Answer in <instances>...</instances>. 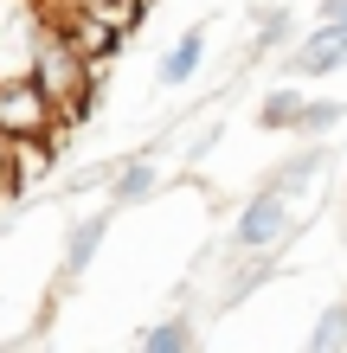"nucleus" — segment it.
<instances>
[{
    "label": "nucleus",
    "instance_id": "nucleus-9",
    "mask_svg": "<svg viewBox=\"0 0 347 353\" xmlns=\"http://www.w3.org/2000/svg\"><path fill=\"white\" fill-rule=\"evenodd\" d=\"M315 168H321V154L309 148V154H296L290 168H277V180H270V186H277V193H302V186L315 180Z\"/></svg>",
    "mask_w": 347,
    "mask_h": 353
},
{
    "label": "nucleus",
    "instance_id": "nucleus-11",
    "mask_svg": "<svg viewBox=\"0 0 347 353\" xmlns=\"http://www.w3.org/2000/svg\"><path fill=\"white\" fill-rule=\"evenodd\" d=\"M341 116H347L341 103H309V110H302V122H296V129H309V135H321V129H335Z\"/></svg>",
    "mask_w": 347,
    "mask_h": 353
},
{
    "label": "nucleus",
    "instance_id": "nucleus-4",
    "mask_svg": "<svg viewBox=\"0 0 347 353\" xmlns=\"http://www.w3.org/2000/svg\"><path fill=\"white\" fill-rule=\"evenodd\" d=\"M103 232H110V219H84V225L71 232V244H65V276H84V270H90L97 244H103Z\"/></svg>",
    "mask_w": 347,
    "mask_h": 353
},
{
    "label": "nucleus",
    "instance_id": "nucleus-2",
    "mask_svg": "<svg viewBox=\"0 0 347 353\" xmlns=\"http://www.w3.org/2000/svg\"><path fill=\"white\" fill-rule=\"evenodd\" d=\"M52 116H58V103L39 84H0V129L7 135H46Z\"/></svg>",
    "mask_w": 347,
    "mask_h": 353
},
{
    "label": "nucleus",
    "instance_id": "nucleus-6",
    "mask_svg": "<svg viewBox=\"0 0 347 353\" xmlns=\"http://www.w3.org/2000/svg\"><path fill=\"white\" fill-rule=\"evenodd\" d=\"M302 110H309V103H302L296 90H270V97H264V110H257V129H296Z\"/></svg>",
    "mask_w": 347,
    "mask_h": 353
},
{
    "label": "nucleus",
    "instance_id": "nucleus-5",
    "mask_svg": "<svg viewBox=\"0 0 347 353\" xmlns=\"http://www.w3.org/2000/svg\"><path fill=\"white\" fill-rule=\"evenodd\" d=\"M199 58H206V32H187L168 58H161V84H187V77L199 71Z\"/></svg>",
    "mask_w": 347,
    "mask_h": 353
},
{
    "label": "nucleus",
    "instance_id": "nucleus-3",
    "mask_svg": "<svg viewBox=\"0 0 347 353\" xmlns=\"http://www.w3.org/2000/svg\"><path fill=\"white\" fill-rule=\"evenodd\" d=\"M335 65H347V19H328V26L296 52V71L302 77H328Z\"/></svg>",
    "mask_w": 347,
    "mask_h": 353
},
{
    "label": "nucleus",
    "instance_id": "nucleus-8",
    "mask_svg": "<svg viewBox=\"0 0 347 353\" xmlns=\"http://www.w3.org/2000/svg\"><path fill=\"white\" fill-rule=\"evenodd\" d=\"M347 341V302H335V308H321V321H315V334H309V347L315 353H328V347H341Z\"/></svg>",
    "mask_w": 347,
    "mask_h": 353
},
{
    "label": "nucleus",
    "instance_id": "nucleus-12",
    "mask_svg": "<svg viewBox=\"0 0 347 353\" xmlns=\"http://www.w3.org/2000/svg\"><path fill=\"white\" fill-rule=\"evenodd\" d=\"M290 39V13H264V32H257V52H270Z\"/></svg>",
    "mask_w": 347,
    "mask_h": 353
},
{
    "label": "nucleus",
    "instance_id": "nucleus-7",
    "mask_svg": "<svg viewBox=\"0 0 347 353\" xmlns=\"http://www.w3.org/2000/svg\"><path fill=\"white\" fill-rule=\"evenodd\" d=\"M148 193H155V168H148V161H135V168L116 174V205H135V199H148Z\"/></svg>",
    "mask_w": 347,
    "mask_h": 353
},
{
    "label": "nucleus",
    "instance_id": "nucleus-1",
    "mask_svg": "<svg viewBox=\"0 0 347 353\" xmlns=\"http://www.w3.org/2000/svg\"><path fill=\"white\" fill-rule=\"evenodd\" d=\"M290 232V193H277V186H264V193L244 205V219H238V232L232 244L238 251H270V244Z\"/></svg>",
    "mask_w": 347,
    "mask_h": 353
},
{
    "label": "nucleus",
    "instance_id": "nucleus-13",
    "mask_svg": "<svg viewBox=\"0 0 347 353\" xmlns=\"http://www.w3.org/2000/svg\"><path fill=\"white\" fill-rule=\"evenodd\" d=\"M321 19H347V0H321Z\"/></svg>",
    "mask_w": 347,
    "mask_h": 353
},
{
    "label": "nucleus",
    "instance_id": "nucleus-10",
    "mask_svg": "<svg viewBox=\"0 0 347 353\" xmlns=\"http://www.w3.org/2000/svg\"><path fill=\"white\" fill-rule=\"evenodd\" d=\"M141 347H148V353H180V347H193V327L187 321H161V327L141 334Z\"/></svg>",
    "mask_w": 347,
    "mask_h": 353
}]
</instances>
